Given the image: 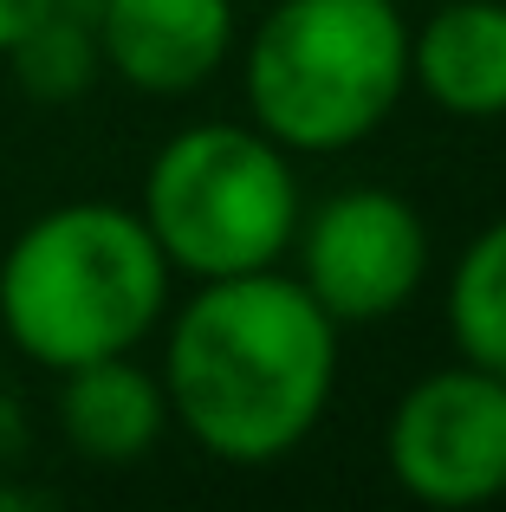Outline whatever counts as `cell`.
<instances>
[{"label": "cell", "mask_w": 506, "mask_h": 512, "mask_svg": "<svg viewBox=\"0 0 506 512\" xmlns=\"http://www.w3.org/2000/svg\"><path fill=\"white\" fill-rule=\"evenodd\" d=\"M169 422L228 467H273L305 448L338 389V325L286 273L195 279L163 331Z\"/></svg>", "instance_id": "6da1fadb"}, {"label": "cell", "mask_w": 506, "mask_h": 512, "mask_svg": "<svg viewBox=\"0 0 506 512\" xmlns=\"http://www.w3.org/2000/svg\"><path fill=\"white\" fill-rule=\"evenodd\" d=\"M169 273L156 234L124 201H59L33 214L0 253V331L39 370L124 357L169 318Z\"/></svg>", "instance_id": "7a4b0ae2"}, {"label": "cell", "mask_w": 506, "mask_h": 512, "mask_svg": "<svg viewBox=\"0 0 506 512\" xmlns=\"http://www.w3.org/2000/svg\"><path fill=\"white\" fill-rule=\"evenodd\" d=\"M247 117L292 156L377 137L409 91V20L396 0H266L241 52Z\"/></svg>", "instance_id": "3957f363"}, {"label": "cell", "mask_w": 506, "mask_h": 512, "mask_svg": "<svg viewBox=\"0 0 506 512\" xmlns=\"http://www.w3.org/2000/svg\"><path fill=\"white\" fill-rule=\"evenodd\" d=\"M143 227L156 234L169 273L234 279L286 266L299 234V169L260 124H182L143 169Z\"/></svg>", "instance_id": "277c9868"}, {"label": "cell", "mask_w": 506, "mask_h": 512, "mask_svg": "<svg viewBox=\"0 0 506 512\" xmlns=\"http://www.w3.org/2000/svg\"><path fill=\"white\" fill-rule=\"evenodd\" d=\"M429 221L409 195L357 182L299 214L292 279L325 305L331 325H383L409 312L429 279Z\"/></svg>", "instance_id": "5b68a950"}, {"label": "cell", "mask_w": 506, "mask_h": 512, "mask_svg": "<svg viewBox=\"0 0 506 512\" xmlns=\"http://www.w3.org/2000/svg\"><path fill=\"white\" fill-rule=\"evenodd\" d=\"M390 480L422 506L468 512L506 493V376L442 363L396 396L383 422Z\"/></svg>", "instance_id": "8992f818"}, {"label": "cell", "mask_w": 506, "mask_h": 512, "mask_svg": "<svg viewBox=\"0 0 506 512\" xmlns=\"http://www.w3.org/2000/svg\"><path fill=\"white\" fill-rule=\"evenodd\" d=\"M98 52L117 85L189 98L234 52V0H98Z\"/></svg>", "instance_id": "52a82bcc"}, {"label": "cell", "mask_w": 506, "mask_h": 512, "mask_svg": "<svg viewBox=\"0 0 506 512\" xmlns=\"http://www.w3.org/2000/svg\"><path fill=\"white\" fill-rule=\"evenodd\" d=\"M409 85L461 124L506 117V0H442L409 26Z\"/></svg>", "instance_id": "ba28073f"}, {"label": "cell", "mask_w": 506, "mask_h": 512, "mask_svg": "<svg viewBox=\"0 0 506 512\" xmlns=\"http://www.w3.org/2000/svg\"><path fill=\"white\" fill-rule=\"evenodd\" d=\"M169 428L163 376L143 370L137 350L91 357L59 370V435L91 467H137Z\"/></svg>", "instance_id": "9c48e42d"}, {"label": "cell", "mask_w": 506, "mask_h": 512, "mask_svg": "<svg viewBox=\"0 0 506 512\" xmlns=\"http://www.w3.org/2000/svg\"><path fill=\"white\" fill-rule=\"evenodd\" d=\"M20 91L33 104H78L104 72V52H98V0H52L20 39H13L7 59Z\"/></svg>", "instance_id": "30bf717a"}, {"label": "cell", "mask_w": 506, "mask_h": 512, "mask_svg": "<svg viewBox=\"0 0 506 512\" xmlns=\"http://www.w3.org/2000/svg\"><path fill=\"white\" fill-rule=\"evenodd\" d=\"M448 338L468 363L506 376V214L487 221L448 273Z\"/></svg>", "instance_id": "8fae6325"}, {"label": "cell", "mask_w": 506, "mask_h": 512, "mask_svg": "<svg viewBox=\"0 0 506 512\" xmlns=\"http://www.w3.org/2000/svg\"><path fill=\"white\" fill-rule=\"evenodd\" d=\"M46 7H52V0H0V59H7L13 39H20L26 26H33L39 13H46Z\"/></svg>", "instance_id": "7c38bea8"}]
</instances>
